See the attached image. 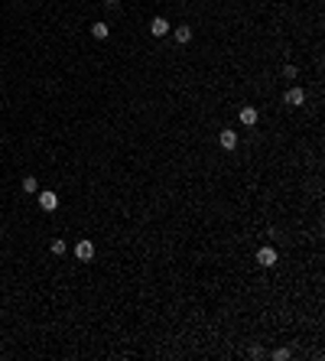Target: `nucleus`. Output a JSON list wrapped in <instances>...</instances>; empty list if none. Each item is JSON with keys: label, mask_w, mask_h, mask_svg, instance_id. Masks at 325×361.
I'll return each instance as SVG.
<instances>
[{"label": "nucleus", "mask_w": 325, "mask_h": 361, "mask_svg": "<svg viewBox=\"0 0 325 361\" xmlns=\"http://www.w3.org/2000/svg\"><path fill=\"white\" fill-rule=\"evenodd\" d=\"M276 260H280L276 247H260V251H257V263H260V267H273Z\"/></svg>", "instance_id": "1"}, {"label": "nucleus", "mask_w": 325, "mask_h": 361, "mask_svg": "<svg viewBox=\"0 0 325 361\" xmlns=\"http://www.w3.org/2000/svg\"><path fill=\"white\" fill-rule=\"evenodd\" d=\"M75 257L88 263V260L94 257V244H91V241H78V244H75Z\"/></svg>", "instance_id": "2"}, {"label": "nucleus", "mask_w": 325, "mask_h": 361, "mask_svg": "<svg viewBox=\"0 0 325 361\" xmlns=\"http://www.w3.org/2000/svg\"><path fill=\"white\" fill-rule=\"evenodd\" d=\"M39 205L46 208V212H55V208H59V196H55V192H39Z\"/></svg>", "instance_id": "3"}, {"label": "nucleus", "mask_w": 325, "mask_h": 361, "mask_svg": "<svg viewBox=\"0 0 325 361\" xmlns=\"http://www.w3.org/2000/svg\"><path fill=\"white\" fill-rule=\"evenodd\" d=\"M302 101H306V92H302V88H289L286 92V104L289 108H302Z\"/></svg>", "instance_id": "4"}, {"label": "nucleus", "mask_w": 325, "mask_h": 361, "mask_svg": "<svg viewBox=\"0 0 325 361\" xmlns=\"http://www.w3.org/2000/svg\"><path fill=\"white\" fill-rule=\"evenodd\" d=\"M150 33H153V36H166V33H169V20H166V17H153Z\"/></svg>", "instance_id": "5"}, {"label": "nucleus", "mask_w": 325, "mask_h": 361, "mask_svg": "<svg viewBox=\"0 0 325 361\" xmlns=\"http://www.w3.org/2000/svg\"><path fill=\"white\" fill-rule=\"evenodd\" d=\"M218 143H221L225 150H234V147H238V134H234V130H221V134H218Z\"/></svg>", "instance_id": "6"}, {"label": "nucleus", "mask_w": 325, "mask_h": 361, "mask_svg": "<svg viewBox=\"0 0 325 361\" xmlns=\"http://www.w3.org/2000/svg\"><path fill=\"white\" fill-rule=\"evenodd\" d=\"M257 108H241V124H244V127H254V124H257Z\"/></svg>", "instance_id": "7"}, {"label": "nucleus", "mask_w": 325, "mask_h": 361, "mask_svg": "<svg viewBox=\"0 0 325 361\" xmlns=\"http://www.w3.org/2000/svg\"><path fill=\"white\" fill-rule=\"evenodd\" d=\"M107 33H111L107 23H94V26H91V36H94V39H107Z\"/></svg>", "instance_id": "8"}, {"label": "nucleus", "mask_w": 325, "mask_h": 361, "mask_svg": "<svg viewBox=\"0 0 325 361\" xmlns=\"http://www.w3.org/2000/svg\"><path fill=\"white\" fill-rule=\"evenodd\" d=\"M176 39H179V43H189V39H192V30H189V26H176Z\"/></svg>", "instance_id": "9"}, {"label": "nucleus", "mask_w": 325, "mask_h": 361, "mask_svg": "<svg viewBox=\"0 0 325 361\" xmlns=\"http://www.w3.org/2000/svg\"><path fill=\"white\" fill-rule=\"evenodd\" d=\"M65 251H68V244H65V241H52V254H55V257H62Z\"/></svg>", "instance_id": "10"}, {"label": "nucleus", "mask_w": 325, "mask_h": 361, "mask_svg": "<svg viewBox=\"0 0 325 361\" xmlns=\"http://www.w3.org/2000/svg\"><path fill=\"white\" fill-rule=\"evenodd\" d=\"M36 189H39V183H36L33 176H26V179H23V192H36Z\"/></svg>", "instance_id": "11"}, {"label": "nucleus", "mask_w": 325, "mask_h": 361, "mask_svg": "<svg viewBox=\"0 0 325 361\" xmlns=\"http://www.w3.org/2000/svg\"><path fill=\"white\" fill-rule=\"evenodd\" d=\"M273 358H276V361H286V358H289V348H276Z\"/></svg>", "instance_id": "12"}]
</instances>
